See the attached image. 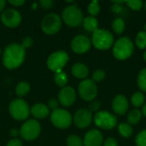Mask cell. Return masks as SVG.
<instances>
[{
  "label": "cell",
  "mask_w": 146,
  "mask_h": 146,
  "mask_svg": "<svg viewBox=\"0 0 146 146\" xmlns=\"http://www.w3.org/2000/svg\"><path fill=\"white\" fill-rule=\"evenodd\" d=\"M26 55L25 49L19 44H9L3 50V62L8 69H15L24 62Z\"/></svg>",
  "instance_id": "1"
},
{
  "label": "cell",
  "mask_w": 146,
  "mask_h": 146,
  "mask_svg": "<svg viewBox=\"0 0 146 146\" xmlns=\"http://www.w3.org/2000/svg\"><path fill=\"white\" fill-rule=\"evenodd\" d=\"M134 51L133 41L128 37H121L113 45V55L118 60L128 59Z\"/></svg>",
  "instance_id": "2"
},
{
  "label": "cell",
  "mask_w": 146,
  "mask_h": 146,
  "mask_svg": "<svg viewBox=\"0 0 146 146\" xmlns=\"http://www.w3.org/2000/svg\"><path fill=\"white\" fill-rule=\"evenodd\" d=\"M92 43L94 47L100 50H106L111 48L114 44V36L111 32L105 29H98L92 33Z\"/></svg>",
  "instance_id": "3"
},
{
  "label": "cell",
  "mask_w": 146,
  "mask_h": 146,
  "mask_svg": "<svg viewBox=\"0 0 146 146\" xmlns=\"http://www.w3.org/2000/svg\"><path fill=\"white\" fill-rule=\"evenodd\" d=\"M63 21L69 27H76L82 24L84 16L80 8L75 5H69L66 7L62 14Z\"/></svg>",
  "instance_id": "4"
},
{
  "label": "cell",
  "mask_w": 146,
  "mask_h": 146,
  "mask_svg": "<svg viewBox=\"0 0 146 146\" xmlns=\"http://www.w3.org/2000/svg\"><path fill=\"white\" fill-rule=\"evenodd\" d=\"M10 115L17 121H24L27 119L30 114L28 104L21 98L13 100L9 107Z\"/></svg>",
  "instance_id": "5"
},
{
  "label": "cell",
  "mask_w": 146,
  "mask_h": 146,
  "mask_svg": "<svg viewBox=\"0 0 146 146\" xmlns=\"http://www.w3.org/2000/svg\"><path fill=\"white\" fill-rule=\"evenodd\" d=\"M94 123L99 128L110 130L116 127L118 123L117 117L108 111H99L94 115Z\"/></svg>",
  "instance_id": "6"
},
{
  "label": "cell",
  "mask_w": 146,
  "mask_h": 146,
  "mask_svg": "<svg viewBox=\"0 0 146 146\" xmlns=\"http://www.w3.org/2000/svg\"><path fill=\"white\" fill-rule=\"evenodd\" d=\"M41 27L44 33L48 35L56 33L62 27V20L56 14L50 13L44 17L41 22Z\"/></svg>",
  "instance_id": "7"
},
{
  "label": "cell",
  "mask_w": 146,
  "mask_h": 146,
  "mask_svg": "<svg viewBox=\"0 0 146 146\" xmlns=\"http://www.w3.org/2000/svg\"><path fill=\"white\" fill-rule=\"evenodd\" d=\"M40 130V125L36 120H28L21 126L20 134L23 139L32 141L38 137Z\"/></svg>",
  "instance_id": "8"
},
{
  "label": "cell",
  "mask_w": 146,
  "mask_h": 146,
  "mask_svg": "<svg viewBox=\"0 0 146 146\" xmlns=\"http://www.w3.org/2000/svg\"><path fill=\"white\" fill-rule=\"evenodd\" d=\"M68 55L67 52L63 50H58L52 53L47 59V66L48 68L56 73L62 71V68L67 64L68 62Z\"/></svg>",
  "instance_id": "9"
},
{
  "label": "cell",
  "mask_w": 146,
  "mask_h": 146,
  "mask_svg": "<svg viewBox=\"0 0 146 146\" xmlns=\"http://www.w3.org/2000/svg\"><path fill=\"white\" fill-rule=\"evenodd\" d=\"M50 121L56 127L65 129L70 127L72 123V116L68 111L62 109H57L52 111L50 115Z\"/></svg>",
  "instance_id": "10"
},
{
  "label": "cell",
  "mask_w": 146,
  "mask_h": 146,
  "mask_svg": "<svg viewBox=\"0 0 146 146\" xmlns=\"http://www.w3.org/2000/svg\"><path fill=\"white\" fill-rule=\"evenodd\" d=\"M80 98L87 102H92L98 94V87L92 80H85L81 81L78 87Z\"/></svg>",
  "instance_id": "11"
},
{
  "label": "cell",
  "mask_w": 146,
  "mask_h": 146,
  "mask_svg": "<svg viewBox=\"0 0 146 146\" xmlns=\"http://www.w3.org/2000/svg\"><path fill=\"white\" fill-rule=\"evenodd\" d=\"M1 21L3 25L8 27H16L21 21V15L17 10L14 9H8L2 13Z\"/></svg>",
  "instance_id": "12"
},
{
  "label": "cell",
  "mask_w": 146,
  "mask_h": 146,
  "mask_svg": "<svg viewBox=\"0 0 146 146\" xmlns=\"http://www.w3.org/2000/svg\"><path fill=\"white\" fill-rule=\"evenodd\" d=\"M92 121V115L86 109L78 110L74 115V125L80 129L88 127Z\"/></svg>",
  "instance_id": "13"
},
{
  "label": "cell",
  "mask_w": 146,
  "mask_h": 146,
  "mask_svg": "<svg viewBox=\"0 0 146 146\" xmlns=\"http://www.w3.org/2000/svg\"><path fill=\"white\" fill-rule=\"evenodd\" d=\"M92 45L90 38L85 35H78L71 41V49L74 52L78 54H83L87 52Z\"/></svg>",
  "instance_id": "14"
},
{
  "label": "cell",
  "mask_w": 146,
  "mask_h": 146,
  "mask_svg": "<svg viewBox=\"0 0 146 146\" xmlns=\"http://www.w3.org/2000/svg\"><path fill=\"white\" fill-rule=\"evenodd\" d=\"M58 99H59V103L65 107H69L73 105L76 100V92L74 89L71 86L63 87L59 92Z\"/></svg>",
  "instance_id": "15"
},
{
  "label": "cell",
  "mask_w": 146,
  "mask_h": 146,
  "mask_svg": "<svg viewBox=\"0 0 146 146\" xmlns=\"http://www.w3.org/2000/svg\"><path fill=\"white\" fill-rule=\"evenodd\" d=\"M104 137L99 130L92 129L87 132L84 137V146H102Z\"/></svg>",
  "instance_id": "16"
},
{
  "label": "cell",
  "mask_w": 146,
  "mask_h": 146,
  "mask_svg": "<svg viewBox=\"0 0 146 146\" xmlns=\"http://www.w3.org/2000/svg\"><path fill=\"white\" fill-rule=\"evenodd\" d=\"M112 110L119 115H123L128 110V101L122 94L116 95L112 100Z\"/></svg>",
  "instance_id": "17"
},
{
  "label": "cell",
  "mask_w": 146,
  "mask_h": 146,
  "mask_svg": "<svg viewBox=\"0 0 146 146\" xmlns=\"http://www.w3.org/2000/svg\"><path fill=\"white\" fill-rule=\"evenodd\" d=\"M30 112L37 119H44L46 116H48L50 113V110L48 106H46L45 104H36L31 108Z\"/></svg>",
  "instance_id": "18"
},
{
  "label": "cell",
  "mask_w": 146,
  "mask_h": 146,
  "mask_svg": "<svg viewBox=\"0 0 146 146\" xmlns=\"http://www.w3.org/2000/svg\"><path fill=\"white\" fill-rule=\"evenodd\" d=\"M72 74L78 79H85L89 74V68L86 65L78 62L73 65L71 69Z\"/></svg>",
  "instance_id": "19"
},
{
  "label": "cell",
  "mask_w": 146,
  "mask_h": 146,
  "mask_svg": "<svg viewBox=\"0 0 146 146\" xmlns=\"http://www.w3.org/2000/svg\"><path fill=\"white\" fill-rule=\"evenodd\" d=\"M82 24H83L84 28L87 32L94 33L95 31H97L98 29V21L97 18H95L93 16H87V17L84 18Z\"/></svg>",
  "instance_id": "20"
},
{
  "label": "cell",
  "mask_w": 146,
  "mask_h": 146,
  "mask_svg": "<svg viewBox=\"0 0 146 146\" xmlns=\"http://www.w3.org/2000/svg\"><path fill=\"white\" fill-rule=\"evenodd\" d=\"M118 133L121 137L127 139L133 135V127L130 124H128L127 122H121L118 126Z\"/></svg>",
  "instance_id": "21"
},
{
  "label": "cell",
  "mask_w": 146,
  "mask_h": 146,
  "mask_svg": "<svg viewBox=\"0 0 146 146\" xmlns=\"http://www.w3.org/2000/svg\"><path fill=\"white\" fill-rule=\"evenodd\" d=\"M141 118H142V112L139 110L135 109V110H131L128 113V115H127V122L131 126L132 125H136V124H138Z\"/></svg>",
  "instance_id": "22"
},
{
  "label": "cell",
  "mask_w": 146,
  "mask_h": 146,
  "mask_svg": "<svg viewBox=\"0 0 146 146\" xmlns=\"http://www.w3.org/2000/svg\"><path fill=\"white\" fill-rule=\"evenodd\" d=\"M145 97L141 92H134L131 97V103L133 106L139 108L145 104Z\"/></svg>",
  "instance_id": "23"
},
{
  "label": "cell",
  "mask_w": 146,
  "mask_h": 146,
  "mask_svg": "<svg viewBox=\"0 0 146 146\" xmlns=\"http://www.w3.org/2000/svg\"><path fill=\"white\" fill-rule=\"evenodd\" d=\"M125 21L121 17H117L115 18L113 22H112V29L114 31V33L117 35L121 34L124 30H125Z\"/></svg>",
  "instance_id": "24"
},
{
  "label": "cell",
  "mask_w": 146,
  "mask_h": 146,
  "mask_svg": "<svg viewBox=\"0 0 146 146\" xmlns=\"http://www.w3.org/2000/svg\"><path fill=\"white\" fill-rule=\"evenodd\" d=\"M68 76L67 74L62 70V71H59V72H56L55 74V76H54V81L55 83L60 86V87H63L67 83H68Z\"/></svg>",
  "instance_id": "25"
},
{
  "label": "cell",
  "mask_w": 146,
  "mask_h": 146,
  "mask_svg": "<svg viewBox=\"0 0 146 146\" xmlns=\"http://www.w3.org/2000/svg\"><path fill=\"white\" fill-rule=\"evenodd\" d=\"M30 91V85L27 81H21L20 82L16 88H15V93L18 97H23L27 95Z\"/></svg>",
  "instance_id": "26"
},
{
  "label": "cell",
  "mask_w": 146,
  "mask_h": 146,
  "mask_svg": "<svg viewBox=\"0 0 146 146\" xmlns=\"http://www.w3.org/2000/svg\"><path fill=\"white\" fill-rule=\"evenodd\" d=\"M137 83H138L139 88L141 91L146 92V68L141 69L140 72L139 73Z\"/></svg>",
  "instance_id": "27"
},
{
  "label": "cell",
  "mask_w": 146,
  "mask_h": 146,
  "mask_svg": "<svg viewBox=\"0 0 146 146\" xmlns=\"http://www.w3.org/2000/svg\"><path fill=\"white\" fill-rule=\"evenodd\" d=\"M136 45L139 49L144 50L146 48V33L145 32H139L135 38Z\"/></svg>",
  "instance_id": "28"
},
{
  "label": "cell",
  "mask_w": 146,
  "mask_h": 146,
  "mask_svg": "<svg viewBox=\"0 0 146 146\" xmlns=\"http://www.w3.org/2000/svg\"><path fill=\"white\" fill-rule=\"evenodd\" d=\"M67 145L68 146H84L82 139L78 136L72 134L67 139Z\"/></svg>",
  "instance_id": "29"
},
{
  "label": "cell",
  "mask_w": 146,
  "mask_h": 146,
  "mask_svg": "<svg viewBox=\"0 0 146 146\" xmlns=\"http://www.w3.org/2000/svg\"><path fill=\"white\" fill-rule=\"evenodd\" d=\"M88 12L92 16H96L99 14L101 8H100V4L98 1H92L89 3L88 5Z\"/></svg>",
  "instance_id": "30"
},
{
  "label": "cell",
  "mask_w": 146,
  "mask_h": 146,
  "mask_svg": "<svg viewBox=\"0 0 146 146\" xmlns=\"http://www.w3.org/2000/svg\"><path fill=\"white\" fill-rule=\"evenodd\" d=\"M135 144L137 146H146V129L142 130L137 134Z\"/></svg>",
  "instance_id": "31"
},
{
  "label": "cell",
  "mask_w": 146,
  "mask_h": 146,
  "mask_svg": "<svg viewBox=\"0 0 146 146\" xmlns=\"http://www.w3.org/2000/svg\"><path fill=\"white\" fill-rule=\"evenodd\" d=\"M127 5L133 10H139L144 7V3L140 0H132L127 1Z\"/></svg>",
  "instance_id": "32"
},
{
  "label": "cell",
  "mask_w": 146,
  "mask_h": 146,
  "mask_svg": "<svg viewBox=\"0 0 146 146\" xmlns=\"http://www.w3.org/2000/svg\"><path fill=\"white\" fill-rule=\"evenodd\" d=\"M105 76H106V73L103 69H98L92 74V80L95 83H99L104 80Z\"/></svg>",
  "instance_id": "33"
},
{
  "label": "cell",
  "mask_w": 146,
  "mask_h": 146,
  "mask_svg": "<svg viewBox=\"0 0 146 146\" xmlns=\"http://www.w3.org/2000/svg\"><path fill=\"white\" fill-rule=\"evenodd\" d=\"M124 1H113L111 5V11L115 14H120L123 10L122 4L125 3Z\"/></svg>",
  "instance_id": "34"
},
{
  "label": "cell",
  "mask_w": 146,
  "mask_h": 146,
  "mask_svg": "<svg viewBox=\"0 0 146 146\" xmlns=\"http://www.w3.org/2000/svg\"><path fill=\"white\" fill-rule=\"evenodd\" d=\"M101 107V103L100 101H92L89 104V111L91 113L92 112H97L99 110Z\"/></svg>",
  "instance_id": "35"
},
{
  "label": "cell",
  "mask_w": 146,
  "mask_h": 146,
  "mask_svg": "<svg viewBox=\"0 0 146 146\" xmlns=\"http://www.w3.org/2000/svg\"><path fill=\"white\" fill-rule=\"evenodd\" d=\"M33 44V40L32 38L30 37H26L25 38H23L22 40V43H21V46L26 50V49H28L30 48Z\"/></svg>",
  "instance_id": "36"
},
{
  "label": "cell",
  "mask_w": 146,
  "mask_h": 146,
  "mask_svg": "<svg viewBox=\"0 0 146 146\" xmlns=\"http://www.w3.org/2000/svg\"><path fill=\"white\" fill-rule=\"evenodd\" d=\"M48 106H49L48 107L49 109H50L54 111L58 109V101L55 98H51L48 102Z\"/></svg>",
  "instance_id": "37"
},
{
  "label": "cell",
  "mask_w": 146,
  "mask_h": 146,
  "mask_svg": "<svg viewBox=\"0 0 146 146\" xmlns=\"http://www.w3.org/2000/svg\"><path fill=\"white\" fill-rule=\"evenodd\" d=\"M104 146H118V143L114 138H108L104 143Z\"/></svg>",
  "instance_id": "38"
},
{
  "label": "cell",
  "mask_w": 146,
  "mask_h": 146,
  "mask_svg": "<svg viewBox=\"0 0 146 146\" xmlns=\"http://www.w3.org/2000/svg\"><path fill=\"white\" fill-rule=\"evenodd\" d=\"M40 4H41L43 9H48L51 8V6L53 4V2L51 0H41L40 1Z\"/></svg>",
  "instance_id": "39"
},
{
  "label": "cell",
  "mask_w": 146,
  "mask_h": 146,
  "mask_svg": "<svg viewBox=\"0 0 146 146\" xmlns=\"http://www.w3.org/2000/svg\"><path fill=\"white\" fill-rule=\"evenodd\" d=\"M7 146H22V143L18 139H13L8 142Z\"/></svg>",
  "instance_id": "40"
},
{
  "label": "cell",
  "mask_w": 146,
  "mask_h": 146,
  "mask_svg": "<svg viewBox=\"0 0 146 146\" xmlns=\"http://www.w3.org/2000/svg\"><path fill=\"white\" fill-rule=\"evenodd\" d=\"M9 3L14 6H21L25 3V1L24 0H14V1L10 0L9 1Z\"/></svg>",
  "instance_id": "41"
},
{
  "label": "cell",
  "mask_w": 146,
  "mask_h": 146,
  "mask_svg": "<svg viewBox=\"0 0 146 146\" xmlns=\"http://www.w3.org/2000/svg\"><path fill=\"white\" fill-rule=\"evenodd\" d=\"M9 134H10V136H11V137H17V136L20 134V132H19L17 129L14 128V129H11V130H10Z\"/></svg>",
  "instance_id": "42"
},
{
  "label": "cell",
  "mask_w": 146,
  "mask_h": 146,
  "mask_svg": "<svg viewBox=\"0 0 146 146\" xmlns=\"http://www.w3.org/2000/svg\"><path fill=\"white\" fill-rule=\"evenodd\" d=\"M5 3H6V2H5V1H3V0H0V12L3 9V8H4V6H5Z\"/></svg>",
  "instance_id": "43"
},
{
  "label": "cell",
  "mask_w": 146,
  "mask_h": 146,
  "mask_svg": "<svg viewBox=\"0 0 146 146\" xmlns=\"http://www.w3.org/2000/svg\"><path fill=\"white\" fill-rule=\"evenodd\" d=\"M142 115H144L146 117V103L144 104V106H143V109H142Z\"/></svg>",
  "instance_id": "44"
},
{
  "label": "cell",
  "mask_w": 146,
  "mask_h": 146,
  "mask_svg": "<svg viewBox=\"0 0 146 146\" xmlns=\"http://www.w3.org/2000/svg\"><path fill=\"white\" fill-rule=\"evenodd\" d=\"M143 58H144V60L146 62V50L144 52V55H143Z\"/></svg>",
  "instance_id": "45"
},
{
  "label": "cell",
  "mask_w": 146,
  "mask_h": 146,
  "mask_svg": "<svg viewBox=\"0 0 146 146\" xmlns=\"http://www.w3.org/2000/svg\"><path fill=\"white\" fill-rule=\"evenodd\" d=\"M144 7H145V11H146V2L144 3Z\"/></svg>",
  "instance_id": "46"
},
{
  "label": "cell",
  "mask_w": 146,
  "mask_h": 146,
  "mask_svg": "<svg viewBox=\"0 0 146 146\" xmlns=\"http://www.w3.org/2000/svg\"><path fill=\"white\" fill-rule=\"evenodd\" d=\"M144 28H145V33H146V24H145V27H144Z\"/></svg>",
  "instance_id": "47"
},
{
  "label": "cell",
  "mask_w": 146,
  "mask_h": 146,
  "mask_svg": "<svg viewBox=\"0 0 146 146\" xmlns=\"http://www.w3.org/2000/svg\"><path fill=\"white\" fill-rule=\"evenodd\" d=\"M0 53H1V49H0Z\"/></svg>",
  "instance_id": "48"
}]
</instances>
